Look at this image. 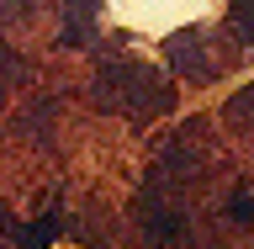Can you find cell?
<instances>
[{
	"label": "cell",
	"instance_id": "1",
	"mask_svg": "<svg viewBox=\"0 0 254 249\" xmlns=\"http://www.w3.org/2000/svg\"><path fill=\"white\" fill-rule=\"evenodd\" d=\"M53 234H59V223H53V218L32 223L27 234H21V249H48V244H53Z\"/></svg>",
	"mask_w": 254,
	"mask_h": 249
},
{
	"label": "cell",
	"instance_id": "2",
	"mask_svg": "<svg viewBox=\"0 0 254 249\" xmlns=\"http://www.w3.org/2000/svg\"><path fill=\"white\" fill-rule=\"evenodd\" d=\"M233 218L254 223V196H249V191H238V196H233Z\"/></svg>",
	"mask_w": 254,
	"mask_h": 249
}]
</instances>
